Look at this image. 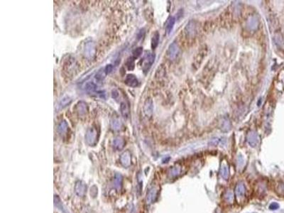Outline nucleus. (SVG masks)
Segmentation results:
<instances>
[{
    "label": "nucleus",
    "instance_id": "10",
    "mask_svg": "<svg viewBox=\"0 0 284 213\" xmlns=\"http://www.w3.org/2000/svg\"><path fill=\"white\" fill-rule=\"evenodd\" d=\"M97 85L92 82H88V83H85L84 88L85 90H86L87 93H92V92L95 91L97 90Z\"/></svg>",
    "mask_w": 284,
    "mask_h": 213
},
{
    "label": "nucleus",
    "instance_id": "7",
    "mask_svg": "<svg viewBox=\"0 0 284 213\" xmlns=\"http://www.w3.org/2000/svg\"><path fill=\"white\" fill-rule=\"evenodd\" d=\"M175 23H176V19L173 16H171L169 19H168L167 23H166V31L168 34H169L172 31L173 28H174V26L175 25Z\"/></svg>",
    "mask_w": 284,
    "mask_h": 213
},
{
    "label": "nucleus",
    "instance_id": "15",
    "mask_svg": "<svg viewBox=\"0 0 284 213\" xmlns=\"http://www.w3.org/2000/svg\"><path fill=\"white\" fill-rule=\"evenodd\" d=\"M192 23L193 21H191L190 23H188L187 26H186V32L189 35H191L192 33H195V24H192Z\"/></svg>",
    "mask_w": 284,
    "mask_h": 213
},
{
    "label": "nucleus",
    "instance_id": "13",
    "mask_svg": "<svg viewBox=\"0 0 284 213\" xmlns=\"http://www.w3.org/2000/svg\"><path fill=\"white\" fill-rule=\"evenodd\" d=\"M134 58L133 57H129L128 59L126 61V66H127V69L129 70H133L135 66V63H134Z\"/></svg>",
    "mask_w": 284,
    "mask_h": 213
},
{
    "label": "nucleus",
    "instance_id": "16",
    "mask_svg": "<svg viewBox=\"0 0 284 213\" xmlns=\"http://www.w3.org/2000/svg\"><path fill=\"white\" fill-rule=\"evenodd\" d=\"M142 53H143V48H142V47H138V48H135V49L134 50L133 53H132V54H133V56L132 57H133L134 59H137V58H139V57L142 56Z\"/></svg>",
    "mask_w": 284,
    "mask_h": 213
},
{
    "label": "nucleus",
    "instance_id": "14",
    "mask_svg": "<svg viewBox=\"0 0 284 213\" xmlns=\"http://www.w3.org/2000/svg\"><path fill=\"white\" fill-rule=\"evenodd\" d=\"M106 75H106L105 70L101 69L99 71H97L96 75H95V79L97 80H98V81H102V80H103L105 78Z\"/></svg>",
    "mask_w": 284,
    "mask_h": 213
},
{
    "label": "nucleus",
    "instance_id": "5",
    "mask_svg": "<svg viewBox=\"0 0 284 213\" xmlns=\"http://www.w3.org/2000/svg\"><path fill=\"white\" fill-rule=\"evenodd\" d=\"M153 111H154V104H153L152 100L151 99H147L144 102V114L148 117H150L152 115Z\"/></svg>",
    "mask_w": 284,
    "mask_h": 213
},
{
    "label": "nucleus",
    "instance_id": "3",
    "mask_svg": "<svg viewBox=\"0 0 284 213\" xmlns=\"http://www.w3.org/2000/svg\"><path fill=\"white\" fill-rule=\"evenodd\" d=\"M155 55L153 54V53H150L146 58L145 60H144V65H143V71H144V73L145 74L149 72L151 65L154 63V60H155Z\"/></svg>",
    "mask_w": 284,
    "mask_h": 213
},
{
    "label": "nucleus",
    "instance_id": "17",
    "mask_svg": "<svg viewBox=\"0 0 284 213\" xmlns=\"http://www.w3.org/2000/svg\"><path fill=\"white\" fill-rule=\"evenodd\" d=\"M113 68H114V67H113V65H112V64H108V65H106V66L105 67V68H104V70H105V72L106 75L110 74L111 72H112V70H113Z\"/></svg>",
    "mask_w": 284,
    "mask_h": 213
},
{
    "label": "nucleus",
    "instance_id": "12",
    "mask_svg": "<svg viewBox=\"0 0 284 213\" xmlns=\"http://www.w3.org/2000/svg\"><path fill=\"white\" fill-rule=\"evenodd\" d=\"M68 128V125L66 121L63 120L59 124L58 127V131L60 132V133H64L67 131Z\"/></svg>",
    "mask_w": 284,
    "mask_h": 213
},
{
    "label": "nucleus",
    "instance_id": "2",
    "mask_svg": "<svg viewBox=\"0 0 284 213\" xmlns=\"http://www.w3.org/2000/svg\"><path fill=\"white\" fill-rule=\"evenodd\" d=\"M179 53V48L176 43H173L170 45L167 51L168 57L171 60H174L177 58Z\"/></svg>",
    "mask_w": 284,
    "mask_h": 213
},
{
    "label": "nucleus",
    "instance_id": "8",
    "mask_svg": "<svg viewBox=\"0 0 284 213\" xmlns=\"http://www.w3.org/2000/svg\"><path fill=\"white\" fill-rule=\"evenodd\" d=\"M159 39H160V35L158 31H156L153 35L152 38H151V48L152 49H155L156 47L158 46L159 43Z\"/></svg>",
    "mask_w": 284,
    "mask_h": 213
},
{
    "label": "nucleus",
    "instance_id": "18",
    "mask_svg": "<svg viewBox=\"0 0 284 213\" xmlns=\"http://www.w3.org/2000/svg\"><path fill=\"white\" fill-rule=\"evenodd\" d=\"M112 125H113V127H115V128H113V129H119L121 126L120 121H119L117 120H115L113 121V122H112Z\"/></svg>",
    "mask_w": 284,
    "mask_h": 213
},
{
    "label": "nucleus",
    "instance_id": "1",
    "mask_svg": "<svg viewBox=\"0 0 284 213\" xmlns=\"http://www.w3.org/2000/svg\"><path fill=\"white\" fill-rule=\"evenodd\" d=\"M96 54V46L93 41H88L85 44L84 47V55L88 60L93 59Z\"/></svg>",
    "mask_w": 284,
    "mask_h": 213
},
{
    "label": "nucleus",
    "instance_id": "4",
    "mask_svg": "<svg viewBox=\"0 0 284 213\" xmlns=\"http://www.w3.org/2000/svg\"><path fill=\"white\" fill-rule=\"evenodd\" d=\"M124 83H125L126 85H128L129 87H131V88H136V87H137L138 85H139L138 79L137 78V77L133 74L127 75L125 78Z\"/></svg>",
    "mask_w": 284,
    "mask_h": 213
},
{
    "label": "nucleus",
    "instance_id": "6",
    "mask_svg": "<svg viewBox=\"0 0 284 213\" xmlns=\"http://www.w3.org/2000/svg\"><path fill=\"white\" fill-rule=\"evenodd\" d=\"M87 111H88V108H87V104L83 101L79 102L77 105V112L78 115L80 116H84L87 113Z\"/></svg>",
    "mask_w": 284,
    "mask_h": 213
},
{
    "label": "nucleus",
    "instance_id": "9",
    "mask_svg": "<svg viewBox=\"0 0 284 213\" xmlns=\"http://www.w3.org/2000/svg\"><path fill=\"white\" fill-rule=\"evenodd\" d=\"M120 112L122 117L127 119L129 116V108L125 102H122L120 105Z\"/></svg>",
    "mask_w": 284,
    "mask_h": 213
},
{
    "label": "nucleus",
    "instance_id": "11",
    "mask_svg": "<svg viewBox=\"0 0 284 213\" xmlns=\"http://www.w3.org/2000/svg\"><path fill=\"white\" fill-rule=\"evenodd\" d=\"M72 102V99L70 98L69 96H65L63 97V98L60 100V101L59 102V105L60 107L63 108V107H65L66 106H68V105H70Z\"/></svg>",
    "mask_w": 284,
    "mask_h": 213
}]
</instances>
